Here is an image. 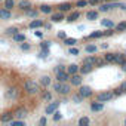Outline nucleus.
I'll use <instances>...</instances> for the list:
<instances>
[{
	"instance_id": "nucleus-28",
	"label": "nucleus",
	"mask_w": 126,
	"mask_h": 126,
	"mask_svg": "<svg viewBox=\"0 0 126 126\" xmlns=\"http://www.w3.org/2000/svg\"><path fill=\"white\" fill-rule=\"evenodd\" d=\"M89 123H91L89 117H80L79 119V126H88Z\"/></svg>"
},
{
	"instance_id": "nucleus-43",
	"label": "nucleus",
	"mask_w": 126,
	"mask_h": 126,
	"mask_svg": "<svg viewBox=\"0 0 126 126\" xmlns=\"http://www.w3.org/2000/svg\"><path fill=\"white\" fill-rule=\"evenodd\" d=\"M27 14H28L30 16H36V15H37V12H36V11H31V8L27 9Z\"/></svg>"
},
{
	"instance_id": "nucleus-38",
	"label": "nucleus",
	"mask_w": 126,
	"mask_h": 126,
	"mask_svg": "<svg viewBox=\"0 0 126 126\" xmlns=\"http://www.w3.org/2000/svg\"><path fill=\"white\" fill-rule=\"evenodd\" d=\"M42 98H43L45 101H50V94H49V92H43V94H42Z\"/></svg>"
},
{
	"instance_id": "nucleus-10",
	"label": "nucleus",
	"mask_w": 126,
	"mask_h": 126,
	"mask_svg": "<svg viewBox=\"0 0 126 126\" xmlns=\"http://www.w3.org/2000/svg\"><path fill=\"white\" fill-rule=\"evenodd\" d=\"M27 114H28V110L24 108V107H21V108H18V110L15 111V116H16L18 119H24V117H27Z\"/></svg>"
},
{
	"instance_id": "nucleus-40",
	"label": "nucleus",
	"mask_w": 126,
	"mask_h": 126,
	"mask_svg": "<svg viewBox=\"0 0 126 126\" xmlns=\"http://www.w3.org/2000/svg\"><path fill=\"white\" fill-rule=\"evenodd\" d=\"M47 53H49V49H42V52H40V58H46Z\"/></svg>"
},
{
	"instance_id": "nucleus-49",
	"label": "nucleus",
	"mask_w": 126,
	"mask_h": 126,
	"mask_svg": "<svg viewBox=\"0 0 126 126\" xmlns=\"http://www.w3.org/2000/svg\"><path fill=\"white\" fill-rule=\"evenodd\" d=\"M88 2H89V5H96L99 0H88Z\"/></svg>"
},
{
	"instance_id": "nucleus-39",
	"label": "nucleus",
	"mask_w": 126,
	"mask_h": 126,
	"mask_svg": "<svg viewBox=\"0 0 126 126\" xmlns=\"http://www.w3.org/2000/svg\"><path fill=\"white\" fill-rule=\"evenodd\" d=\"M52 116H53V120H56V122H58V120H61V113H59L58 110H56V111H55Z\"/></svg>"
},
{
	"instance_id": "nucleus-24",
	"label": "nucleus",
	"mask_w": 126,
	"mask_h": 126,
	"mask_svg": "<svg viewBox=\"0 0 126 126\" xmlns=\"http://www.w3.org/2000/svg\"><path fill=\"white\" fill-rule=\"evenodd\" d=\"M16 96H18V91H16L15 88H11V89L8 91V98H12V99H14V98H16Z\"/></svg>"
},
{
	"instance_id": "nucleus-20",
	"label": "nucleus",
	"mask_w": 126,
	"mask_h": 126,
	"mask_svg": "<svg viewBox=\"0 0 126 126\" xmlns=\"http://www.w3.org/2000/svg\"><path fill=\"white\" fill-rule=\"evenodd\" d=\"M79 16H80V14L79 12H71L68 16H67V21H70V22H73V21H76V19H79Z\"/></svg>"
},
{
	"instance_id": "nucleus-44",
	"label": "nucleus",
	"mask_w": 126,
	"mask_h": 126,
	"mask_svg": "<svg viewBox=\"0 0 126 126\" xmlns=\"http://www.w3.org/2000/svg\"><path fill=\"white\" fill-rule=\"evenodd\" d=\"M40 47H42V49H47V47H49V42H43V43H40Z\"/></svg>"
},
{
	"instance_id": "nucleus-32",
	"label": "nucleus",
	"mask_w": 126,
	"mask_h": 126,
	"mask_svg": "<svg viewBox=\"0 0 126 126\" xmlns=\"http://www.w3.org/2000/svg\"><path fill=\"white\" fill-rule=\"evenodd\" d=\"M12 126H24V120L22 119H18V120H11L9 122Z\"/></svg>"
},
{
	"instance_id": "nucleus-45",
	"label": "nucleus",
	"mask_w": 126,
	"mask_h": 126,
	"mask_svg": "<svg viewBox=\"0 0 126 126\" xmlns=\"http://www.w3.org/2000/svg\"><path fill=\"white\" fill-rule=\"evenodd\" d=\"M58 37H59V39H65V37H67V34H65L64 31H61V33H58Z\"/></svg>"
},
{
	"instance_id": "nucleus-22",
	"label": "nucleus",
	"mask_w": 126,
	"mask_h": 126,
	"mask_svg": "<svg viewBox=\"0 0 126 126\" xmlns=\"http://www.w3.org/2000/svg\"><path fill=\"white\" fill-rule=\"evenodd\" d=\"M14 40L18 42V43H22V42H25V36L21 34V33H16V34H14Z\"/></svg>"
},
{
	"instance_id": "nucleus-19",
	"label": "nucleus",
	"mask_w": 126,
	"mask_h": 126,
	"mask_svg": "<svg viewBox=\"0 0 126 126\" xmlns=\"http://www.w3.org/2000/svg\"><path fill=\"white\" fill-rule=\"evenodd\" d=\"M40 85L42 86H49L50 85V77L49 76H42L40 77Z\"/></svg>"
},
{
	"instance_id": "nucleus-50",
	"label": "nucleus",
	"mask_w": 126,
	"mask_h": 126,
	"mask_svg": "<svg viewBox=\"0 0 126 126\" xmlns=\"http://www.w3.org/2000/svg\"><path fill=\"white\" fill-rule=\"evenodd\" d=\"M39 123H40V125H46V119H45V117H42V119L39 120Z\"/></svg>"
},
{
	"instance_id": "nucleus-33",
	"label": "nucleus",
	"mask_w": 126,
	"mask_h": 126,
	"mask_svg": "<svg viewBox=\"0 0 126 126\" xmlns=\"http://www.w3.org/2000/svg\"><path fill=\"white\" fill-rule=\"evenodd\" d=\"M114 58H116V53H107L105 55V61L107 62H114Z\"/></svg>"
},
{
	"instance_id": "nucleus-18",
	"label": "nucleus",
	"mask_w": 126,
	"mask_h": 126,
	"mask_svg": "<svg viewBox=\"0 0 126 126\" xmlns=\"http://www.w3.org/2000/svg\"><path fill=\"white\" fill-rule=\"evenodd\" d=\"M42 25H43V21L42 19H34V21L30 22V28H39Z\"/></svg>"
},
{
	"instance_id": "nucleus-29",
	"label": "nucleus",
	"mask_w": 126,
	"mask_h": 126,
	"mask_svg": "<svg viewBox=\"0 0 126 126\" xmlns=\"http://www.w3.org/2000/svg\"><path fill=\"white\" fill-rule=\"evenodd\" d=\"M64 43H65L67 46H74V45L77 43V40H76V39H70V37H65V39H64Z\"/></svg>"
},
{
	"instance_id": "nucleus-4",
	"label": "nucleus",
	"mask_w": 126,
	"mask_h": 126,
	"mask_svg": "<svg viewBox=\"0 0 126 126\" xmlns=\"http://www.w3.org/2000/svg\"><path fill=\"white\" fill-rule=\"evenodd\" d=\"M68 79H70V73L68 71H65V70L56 71V80H59V82H67Z\"/></svg>"
},
{
	"instance_id": "nucleus-31",
	"label": "nucleus",
	"mask_w": 126,
	"mask_h": 126,
	"mask_svg": "<svg viewBox=\"0 0 126 126\" xmlns=\"http://www.w3.org/2000/svg\"><path fill=\"white\" fill-rule=\"evenodd\" d=\"M116 30H117V31H125V30H126V21L119 22V24L116 25Z\"/></svg>"
},
{
	"instance_id": "nucleus-14",
	"label": "nucleus",
	"mask_w": 126,
	"mask_h": 126,
	"mask_svg": "<svg viewBox=\"0 0 126 126\" xmlns=\"http://www.w3.org/2000/svg\"><path fill=\"white\" fill-rule=\"evenodd\" d=\"M64 18H65V16H64V12H61V11L52 15V21H55V22H59V21H62Z\"/></svg>"
},
{
	"instance_id": "nucleus-5",
	"label": "nucleus",
	"mask_w": 126,
	"mask_h": 126,
	"mask_svg": "<svg viewBox=\"0 0 126 126\" xmlns=\"http://www.w3.org/2000/svg\"><path fill=\"white\" fill-rule=\"evenodd\" d=\"M58 107H59V101H53V102H50L47 107H46V114H53L56 110H58Z\"/></svg>"
},
{
	"instance_id": "nucleus-16",
	"label": "nucleus",
	"mask_w": 126,
	"mask_h": 126,
	"mask_svg": "<svg viewBox=\"0 0 126 126\" xmlns=\"http://www.w3.org/2000/svg\"><path fill=\"white\" fill-rule=\"evenodd\" d=\"M58 9L61 12H68L71 9V5L70 3H61V5H58Z\"/></svg>"
},
{
	"instance_id": "nucleus-26",
	"label": "nucleus",
	"mask_w": 126,
	"mask_h": 126,
	"mask_svg": "<svg viewBox=\"0 0 126 126\" xmlns=\"http://www.w3.org/2000/svg\"><path fill=\"white\" fill-rule=\"evenodd\" d=\"M102 36H104L102 31H94V33H91L88 36V39H98V37H102Z\"/></svg>"
},
{
	"instance_id": "nucleus-30",
	"label": "nucleus",
	"mask_w": 126,
	"mask_h": 126,
	"mask_svg": "<svg viewBox=\"0 0 126 126\" xmlns=\"http://www.w3.org/2000/svg\"><path fill=\"white\" fill-rule=\"evenodd\" d=\"M125 61V55L123 53H116V58H114V62L116 64H120V62Z\"/></svg>"
},
{
	"instance_id": "nucleus-42",
	"label": "nucleus",
	"mask_w": 126,
	"mask_h": 126,
	"mask_svg": "<svg viewBox=\"0 0 126 126\" xmlns=\"http://www.w3.org/2000/svg\"><path fill=\"white\" fill-rule=\"evenodd\" d=\"M70 53L71 55H79V49L77 47H70Z\"/></svg>"
},
{
	"instance_id": "nucleus-8",
	"label": "nucleus",
	"mask_w": 126,
	"mask_h": 126,
	"mask_svg": "<svg viewBox=\"0 0 126 126\" xmlns=\"http://www.w3.org/2000/svg\"><path fill=\"white\" fill-rule=\"evenodd\" d=\"M94 68V64H88V62H85V64L80 67V74H89Z\"/></svg>"
},
{
	"instance_id": "nucleus-3",
	"label": "nucleus",
	"mask_w": 126,
	"mask_h": 126,
	"mask_svg": "<svg viewBox=\"0 0 126 126\" xmlns=\"http://www.w3.org/2000/svg\"><path fill=\"white\" fill-rule=\"evenodd\" d=\"M113 96H114V92H110V91H107V92H101V94L98 95V101H101V102H107V101L113 99Z\"/></svg>"
},
{
	"instance_id": "nucleus-6",
	"label": "nucleus",
	"mask_w": 126,
	"mask_h": 126,
	"mask_svg": "<svg viewBox=\"0 0 126 126\" xmlns=\"http://www.w3.org/2000/svg\"><path fill=\"white\" fill-rule=\"evenodd\" d=\"M79 94H80L83 98H88V96H91V95H92V89H91L89 86H82V85H80Z\"/></svg>"
},
{
	"instance_id": "nucleus-37",
	"label": "nucleus",
	"mask_w": 126,
	"mask_h": 126,
	"mask_svg": "<svg viewBox=\"0 0 126 126\" xmlns=\"http://www.w3.org/2000/svg\"><path fill=\"white\" fill-rule=\"evenodd\" d=\"M21 49H22V50H30V49H31V45H30V43L22 42V43H21Z\"/></svg>"
},
{
	"instance_id": "nucleus-25",
	"label": "nucleus",
	"mask_w": 126,
	"mask_h": 126,
	"mask_svg": "<svg viewBox=\"0 0 126 126\" xmlns=\"http://www.w3.org/2000/svg\"><path fill=\"white\" fill-rule=\"evenodd\" d=\"M40 12H43V14H52V8L49 5H42L40 6Z\"/></svg>"
},
{
	"instance_id": "nucleus-41",
	"label": "nucleus",
	"mask_w": 126,
	"mask_h": 126,
	"mask_svg": "<svg viewBox=\"0 0 126 126\" xmlns=\"http://www.w3.org/2000/svg\"><path fill=\"white\" fill-rule=\"evenodd\" d=\"M73 99H74L76 102H82V99H83V96H82V95L79 94V95H74V96H73Z\"/></svg>"
},
{
	"instance_id": "nucleus-17",
	"label": "nucleus",
	"mask_w": 126,
	"mask_h": 126,
	"mask_svg": "<svg viewBox=\"0 0 126 126\" xmlns=\"http://www.w3.org/2000/svg\"><path fill=\"white\" fill-rule=\"evenodd\" d=\"M101 25L102 27H107V28H113L114 27V22H113V19H102L101 21Z\"/></svg>"
},
{
	"instance_id": "nucleus-23",
	"label": "nucleus",
	"mask_w": 126,
	"mask_h": 126,
	"mask_svg": "<svg viewBox=\"0 0 126 126\" xmlns=\"http://www.w3.org/2000/svg\"><path fill=\"white\" fill-rule=\"evenodd\" d=\"M12 116H14L12 113H5V114L2 116V119H0V120H2L3 123H8V122H11V120H12Z\"/></svg>"
},
{
	"instance_id": "nucleus-1",
	"label": "nucleus",
	"mask_w": 126,
	"mask_h": 126,
	"mask_svg": "<svg viewBox=\"0 0 126 126\" xmlns=\"http://www.w3.org/2000/svg\"><path fill=\"white\" fill-rule=\"evenodd\" d=\"M53 91L58 92V94H61V95H67V94L71 91V88H70V85H67L65 82L56 80V82L53 83Z\"/></svg>"
},
{
	"instance_id": "nucleus-52",
	"label": "nucleus",
	"mask_w": 126,
	"mask_h": 126,
	"mask_svg": "<svg viewBox=\"0 0 126 126\" xmlns=\"http://www.w3.org/2000/svg\"><path fill=\"white\" fill-rule=\"evenodd\" d=\"M125 123H126V120H125Z\"/></svg>"
},
{
	"instance_id": "nucleus-9",
	"label": "nucleus",
	"mask_w": 126,
	"mask_h": 126,
	"mask_svg": "<svg viewBox=\"0 0 126 126\" xmlns=\"http://www.w3.org/2000/svg\"><path fill=\"white\" fill-rule=\"evenodd\" d=\"M11 16H12V14H11V9H6V8L0 9V19H9Z\"/></svg>"
},
{
	"instance_id": "nucleus-36",
	"label": "nucleus",
	"mask_w": 126,
	"mask_h": 126,
	"mask_svg": "<svg viewBox=\"0 0 126 126\" xmlns=\"http://www.w3.org/2000/svg\"><path fill=\"white\" fill-rule=\"evenodd\" d=\"M5 8L6 9H12L14 8V0H5Z\"/></svg>"
},
{
	"instance_id": "nucleus-35",
	"label": "nucleus",
	"mask_w": 126,
	"mask_h": 126,
	"mask_svg": "<svg viewBox=\"0 0 126 126\" xmlns=\"http://www.w3.org/2000/svg\"><path fill=\"white\" fill-rule=\"evenodd\" d=\"M85 62H88V64H96V58L95 56H88L85 59Z\"/></svg>"
},
{
	"instance_id": "nucleus-7",
	"label": "nucleus",
	"mask_w": 126,
	"mask_h": 126,
	"mask_svg": "<svg viewBox=\"0 0 126 126\" xmlns=\"http://www.w3.org/2000/svg\"><path fill=\"white\" fill-rule=\"evenodd\" d=\"M82 76L80 74H71V77H70V82H71V85H74V86H80L82 85Z\"/></svg>"
},
{
	"instance_id": "nucleus-11",
	"label": "nucleus",
	"mask_w": 126,
	"mask_h": 126,
	"mask_svg": "<svg viewBox=\"0 0 126 126\" xmlns=\"http://www.w3.org/2000/svg\"><path fill=\"white\" fill-rule=\"evenodd\" d=\"M102 108H104V104L101 101H96V102H92L91 104V110L92 111H101Z\"/></svg>"
},
{
	"instance_id": "nucleus-21",
	"label": "nucleus",
	"mask_w": 126,
	"mask_h": 126,
	"mask_svg": "<svg viewBox=\"0 0 126 126\" xmlns=\"http://www.w3.org/2000/svg\"><path fill=\"white\" fill-rule=\"evenodd\" d=\"M18 31H19V28H18V27H9V28H6V31H5V33H6L8 36H14V34H16Z\"/></svg>"
},
{
	"instance_id": "nucleus-47",
	"label": "nucleus",
	"mask_w": 126,
	"mask_h": 126,
	"mask_svg": "<svg viewBox=\"0 0 126 126\" xmlns=\"http://www.w3.org/2000/svg\"><path fill=\"white\" fill-rule=\"evenodd\" d=\"M34 34H36V37H40V39L43 37V33H42V31H36Z\"/></svg>"
},
{
	"instance_id": "nucleus-2",
	"label": "nucleus",
	"mask_w": 126,
	"mask_h": 126,
	"mask_svg": "<svg viewBox=\"0 0 126 126\" xmlns=\"http://www.w3.org/2000/svg\"><path fill=\"white\" fill-rule=\"evenodd\" d=\"M24 91L27 92V94H37L39 91H40V86H39V83H36L34 80H27L25 83H24Z\"/></svg>"
},
{
	"instance_id": "nucleus-48",
	"label": "nucleus",
	"mask_w": 126,
	"mask_h": 126,
	"mask_svg": "<svg viewBox=\"0 0 126 126\" xmlns=\"http://www.w3.org/2000/svg\"><path fill=\"white\" fill-rule=\"evenodd\" d=\"M120 89H122L123 92H126V82H123V83H122V86H120Z\"/></svg>"
},
{
	"instance_id": "nucleus-12",
	"label": "nucleus",
	"mask_w": 126,
	"mask_h": 126,
	"mask_svg": "<svg viewBox=\"0 0 126 126\" xmlns=\"http://www.w3.org/2000/svg\"><path fill=\"white\" fill-rule=\"evenodd\" d=\"M18 8H19V9L27 11V9H30V8H31V2H30V0H21L19 5H18Z\"/></svg>"
},
{
	"instance_id": "nucleus-51",
	"label": "nucleus",
	"mask_w": 126,
	"mask_h": 126,
	"mask_svg": "<svg viewBox=\"0 0 126 126\" xmlns=\"http://www.w3.org/2000/svg\"><path fill=\"white\" fill-rule=\"evenodd\" d=\"M111 2H117V0H111Z\"/></svg>"
},
{
	"instance_id": "nucleus-15",
	"label": "nucleus",
	"mask_w": 126,
	"mask_h": 126,
	"mask_svg": "<svg viewBox=\"0 0 126 126\" xmlns=\"http://www.w3.org/2000/svg\"><path fill=\"white\" fill-rule=\"evenodd\" d=\"M86 18H88L89 21H95V19H98V12H96V11H89V12L86 14Z\"/></svg>"
},
{
	"instance_id": "nucleus-46",
	"label": "nucleus",
	"mask_w": 126,
	"mask_h": 126,
	"mask_svg": "<svg viewBox=\"0 0 126 126\" xmlns=\"http://www.w3.org/2000/svg\"><path fill=\"white\" fill-rule=\"evenodd\" d=\"M120 67H122V70H123V71H126V59H125L123 62H120Z\"/></svg>"
},
{
	"instance_id": "nucleus-13",
	"label": "nucleus",
	"mask_w": 126,
	"mask_h": 126,
	"mask_svg": "<svg viewBox=\"0 0 126 126\" xmlns=\"http://www.w3.org/2000/svg\"><path fill=\"white\" fill-rule=\"evenodd\" d=\"M67 71H68V73H70V76H71V74H76L77 71H80V67H79L77 64H70V65H68V68H67Z\"/></svg>"
},
{
	"instance_id": "nucleus-34",
	"label": "nucleus",
	"mask_w": 126,
	"mask_h": 126,
	"mask_svg": "<svg viewBox=\"0 0 126 126\" xmlns=\"http://www.w3.org/2000/svg\"><path fill=\"white\" fill-rule=\"evenodd\" d=\"M88 5H89L88 0H79V2H77V8H85V6H88Z\"/></svg>"
},
{
	"instance_id": "nucleus-27",
	"label": "nucleus",
	"mask_w": 126,
	"mask_h": 126,
	"mask_svg": "<svg viewBox=\"0 0 126 126\" xmlns=\"http://www.w3.org/2000/svg\"><path fill=\"white\" fill-rule=\"evenodd\" d=\"M85 49H86V52H88V53H95V52L98 50V47H96L95 45H92V43H91V45H88Z\"/></svg>"
}]
</instances>
